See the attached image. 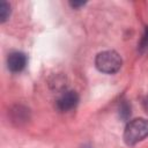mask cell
Instances as JSON below:
<instances>
[{
  "mask_svg": "<svg viewBox=\"0 0 148 148\" xmlns=\"http://www.w3.org/2000/svg\"><path fill=\"white\" fill-rule=\"evenodd\" d=\"M131 116V105L127 101H123L119 104V117L124 120H127Z\"/></svg>",
  "mask_w": 148,
  "mask_h": 148,
  "instance_id": "cell-6",
  "label": "cell"
},
{
  "mask_svg": "<svg viewBox=\"0 0 148 148\" xmlns=\"http://www.w3.org/2000/svg\"><path fill=\"white\" fill-rule=\"evenodd\" d=\"M27 62H28V58H27L25 53H23L21 51L10 52L7 57V67L13 73L22 72L25 68Z\"/></svg>",
  "mask_w": 148,
  "mask_h": 148,
  "instance_id": "cell-4",
  "label": "cell"
},
{
  "mask_svg": "<svg viewBox=\"0 0 148 148\" xmlns=\"http://www.w3.org/2000/svg\"><path fill=\"white\" fill-rule=\"evenodd\" d=\"M82 148H91V147H90V146H88V145H84Z\"/></svg>",
  "mask_w": 148,
  "mask_h": 148,
  "instance_id": "cell-9",
  "label": "cell"
},
{
  "mask_svg": "<svg viewBox=\"0 0 148 148\" xmlns=\"http://www.w3.org/2000/svg\"><path fill=\"white\" fill-rule=\"evenodd\" d=\"M148 136V119L135 118L127 123L124 131V141L128 146H134Z\"/></svg>",
  "mask_w": 148,
  "mask_h": 148,
  "instance_id": "cell-1",
  "label": "cell"
},
{
  "mask_svg": "<svg viewBox=\"0 0 148 148\" xmlns=\"http://www.w3.org/2000/svg\"><path fill=\"white\" fill-rule=\"evenodd\" d=\"M123 65L121 57L113 50H106L99 52L95 58V66L97 69L105 74L117 73Z\"/></svg>",
  "mask_w": 148,
  "mask_h": 148,
  "instance_id": "cell-2",
  "label": "cell"
},
{
  "mask_svg": "<svg viewBox=\"0 0 148 148\" xmlns=\"http://www.w3.org/2000/svg\"><path fill=\"white\" fill-rule=\"evenodd\" d=\"M138 49L141 53L148 52V27L145 28V31H143V35H142L140 42H139Z\"/></svg>",
  "mask_w": 148,
  "mask_h": 148,
  "instance_id": "cell-7",
  "label": "cell"
},
{
  "mask_svg": "<svg viewBox=\"0 0 148 148\" xmlns=\"http://www.w3.org/2000/svg\"><path fill=\"white\" fill-rule=\"evenodd\" d=\"M84 3H86L84 1H80V2H79V1H74V2L72 1V2H69V5H71L73 8H77V7H81V6H83Z\"/></svg>",
  "mask_w": 148,
  "mask_h": 148,
  "instance_id": "cell-8",
  "label": "cell"
},
{
  "mask_svg": "<svg viewBox=\"0 0 148 148\" xmlns=\"http://www.w3.org/2000/svg\"><path fill=\"white\" fill-rule=\"evenodd\" d=\"M79 103V95L75 90L64 91L56 102V106L61 112H67L74 109Z\"/></svg>",
  "mask_w": 148,
  "mask_h": 148,
  "instance_id": "cell-3",
  "label": "cell"
},
{
  "mask_svg": "<svg viewBox=\"0 0 148 148\" xmlns=\"http://www.w3.org/2000/svg\"><path fill=\"white\" fill-rule=\"evenodd\" d=\"M10 15V5L6 1L0 2V21L1 23L6 22Z\"/></svg>",
  "mask_w": 148,
  "mask_h": 148,
  "instance_id": "cell-5",
  "label": "cell"
}]
</instances>
